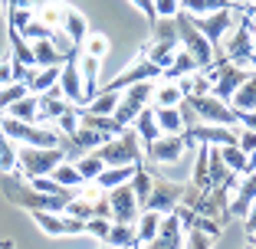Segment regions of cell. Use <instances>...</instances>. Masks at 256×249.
<instances>
[{"label": "cell", "instance_id": "cell-29", "mask_svg": "<svg viewBox=\"0 0 256 249\" xmlns=\"http://www.w3.org/2000/svg\"><path fill=\"white\" fill-rule=\"evenodd\" d=\"M197 59L194 56L188 53V49H178V53H174V59H171V66L164 69V76L161 79H168V82H174V79H181V76H188V72H197Z\"/></svg>", "mask_w": 256, "mask_h": 249}, {"label": "cell", "instance_id": "cell-8", "mask_svg": "<svg viewBox=\"0 0 256 249\" xmlns=\"http://www.w3.org/2000/svg\"><path fill=\"white\" fill-rule=\"evenodd\" d=\"M184 102H188L190 108H194V115L200 121H207V125H224V128H236V112L226 102H220L214 92H207V95H184Z\"/></svg>", "mask_w": 256, "mask_h": 249}, {"label": "cell", "instance_id": "cell-18", "mask_svg": "<svg viewBox=\"0 0 256 249\" xmlns=\"http://www.w3.org/2000/svg\"><path fill=\"white\" fill-rule=\"evenodd\" d=\"M253 200H256V171L246 174V177L236 184V197L230 200L226 213H230V217H236V220H243L250 213V207H253Z\"/></svg>", "mask_w": 256, "mask_h": 249}, {"label": "cell", "instance_id": "cell-53", "mask_svg": "<svg viewBox=\"0 0 256 249\" xmlns=\"http://www.w3.org/2000/svg\"><path fill=\"white\" fill-rule=\"evenodd\" d=\"M250 246H256V236H250Z\"/></svg>", "mask_w": 256, "mask_h": 249}, {"label": "cell", "instance_id": "cell-1", "mask_svg": "<svg viewBox=\"0 0 256 249\" xmlns=\"http://www.w3.org/2000/svg\"><path fill=\"white\" fill-rule=\"evenodd\" d=\"M0 190H4V197H7L10 204L23 207V210H50V213H62L69 204V197H50V194H40L36 187H33L30 181H23V174H0Z\"/></svg>", "mask_w": 256, "mask_h": 249}, {"label": "cell", "instance_id": "cell-11", "mask_svg": "<svg viewBox=\"0 0 256 249\" xmlns=\"http://www.w3.org/2000/svg\"><path fill=\"white\" fill-rule=\"evenodd\" d=\"M234 10H236V7H230V10H214V13H204V16H194V13H190L194 26H197V30H200L207 39H210V46L217 49V53H220V39L234 30Z\"/></svg>", "mask_w": 256, "mask_h": 249}, {"label": "cell", "instance_id": "cell-36", "mask_svg": "<svg viewBox=\"0 0 256 249\" xmlns=\"http://www.w3.org/2000/svg\"><path fill=\"white\" fill-rule=\"evenodd\" d=\"M56 184H62V187H82V174H79V167L72 164V161H62V164L53 167V174H50Z\"/></svg>", "mask_w": 256, "mask_h": 249}, {"label": "cell", "instance_id": "cell-24", "mask_svg": "<svg viewBox=\"0 0 256 249\" xmlns=\"http://www.w3.org/2000/svg\"><path fill=\"white\" fill-rule=\"evenodd\" d=\"M151 43H158V46H171V49H178V46H181V39H178V23H174V16H158V20L151 23Z\"/></svg>", "mask_w": 256, "mask_h": 249}, {"label": "cell", "instance_id": "cell-21", "mask_svg": "<svg viewBox=\"0 0 256 249\" xmlns=\"http://www.w3.org/2000/svg\"><path fill=\"white\" fill-rule=\"evenodd\" d=\"M62 33L69 36L72 46H82L86 36H89V23H86V16L79 13V10L66 7V13H62Z\"/></svg>", "mask_w": 256, "mask_h": 249}, {"label": "cell", "instance_id": "cell-32", "mask_svg": "<svg viewBox=\"0 0 256 249\" xmlns=\"http://www.w3.org/2000/svg\"><path fill=\"white\" fill-rule=\"evenodd\" d=\"M181 10L194 16H204V13H214V10H230V7H240V0H178Z\"/></svg>", "mask_w": 256, "mask_h": 249}, {"label": "cell", "instance_id": "cell-28", "mask_svg": "<svg viewBox=\"0 0 256 249\" xmlns=\"http://www.w3.org/2000/svg\"><path fill=\"white\" fill-rule=\"evenodd\" d=\"M234 105L230 108H236V112H250V108H256V69L250 72L246 79H243V85L234 92V98H230Z\"/></svg>", "mask_w": 256, "mask_h": 249}, {"label": "cell", "instance_id": "cell-25", "mask_svg": "<svg viewBox=\"0 0 256 249\" xmlns=\"http://www.w3.org/2000/svg\"><path fill=\"white\" fill-rule=\"evenodd\" d=\"M132 128L138 131V141H142L144 148H148V144H154V141H158L161 128H158V121H154V105L142 108V115H138V118L132 121Z\"/></svg>", "mask_w": 256, "mask_h": 249}, {"label": "cell", "instance_id": "cell-37", "mask_svg": "<svg viewBox=\"0 0 256 249\" xmlns=\"http://www.w3.org/2000/svg\"><path fill=\"white\" fill-rule=\"evenodd\" d=\"M23 95H30V85L26 82H10V85H0V112L7 115V108L14 102H20Z\"/></svg>", "mask_w": 256, "mask_h": 249}, {"label": "cell", "instance_id": "cell-38", "mask_svg": "<svg viewBox=\"0 0 256 249\" xmlns=\"http://www.w3.org/2000/svg\"><path fill=\"white\" fill-rule=\"evenodd\" d=\"M72 164L79 167V174H82V181H89V184L96 181L98 174H102V167H106V164H102V161H98L92 151H89V154H82V158H76Z\"/></svg>", "mask_w": 256, "mask_h": 249}, {"label": "cell", "instance_id": "cell-46", "mask_svg": "<svg viewBox=\"0 0 256 249\" xmlns=\"http://www.w3.org/2000/svg\"><path fill=\"white\" fill-rule=\"evenodd\" d=\"M151 3H154V16H174L181 10L178 0H151Z\"/></svg>", "mask_w": 256, "mask_h": 249}, {"label": "cell", "instance_id": "cell-45", "mask_svg": "<svg viewBox=\"0 0 256 249\" xmlns=\"http://www.w3.org/2000/svg\"><path fill=\"white\" fill-rule=\"evenodd\" d=\"M236 148H240L243 154H250V151H256V131H250V128H243V131H236Z\"/></svg>", "mask_w": 256, "mask_h": 249}, {"label": "cell", "instance_id": "cell-49", "mask_svg": "<svg viewBox=\"0 0 256 249\" xmlns=\"http://www.w3.org/2000/svg\"><path fill=\"white\" fill-rule=\"evenodd\" d=\"M132 7H138V10H142V13L148 16V23H154V20H158V16H154V3H151V0H132Z\"/></svg>", "mask_w": 256, "mask_h": 249}, {"label": "cell", "instance_id": "cell-52", "mask_svg": "<svg viewBox=\"0 0 256 249\" xmlns=\"http://www.w3.org/2000/svg\"><path fill=\"white\" fill-rule=\"evenodd\" d=\"M0 249H14V240H4V243H0Z\"/></svg>", "mask_w": 256, "mask_h": 249}, {"label": "cell", "instance_id": "cell-54", "mask_svg": "<svg viewBox=\"0 0 256 249\" xmlns=\"http://www.w3.org/2000/svg\"><path fill=\"white\" fill-rule=\"evenodd\" d=\"M0 121H4V112H0Z\"/></svg>", "mask_w": 256, "mask_h": 249}, {"label": "cell", "instance_id": "cell-4", "mask_svg": "<svg viewBox=\"0 0 256 249\" xmlns=\"http://www.w3.org/2000/svg\"><path fill=\"white\" fill-rule=\"evenodd\" d=\"M0 131H4L10 141L33 144V148H60L62 144V138H60L56 128H43V125H36V121H20V118H10V115H4Z\"/></svg>", "mask_w": 256, "mask_h": 249}, {"label": "cell", "instance_id": "cell-17", "mask_svg": "<svg viewBox=\"0 0 256 249\" xmlns=\"http://www.w3.org/2000/svg\"><path fill=\"white\" fill-rule=\"evenodd\" d=\"M188 151V138L184 135H158V141L144 148V158L161 161V164H174L178 158H184Z\"/></svg>", "mask_w": 256, "mask_h": 249}, {"label": "cell", "instance_id": "cell-39", "mask_svg": "<svg viewBox=\"0 0 256 249\" xmlns=\"http://www.w3.org/2000/svg\"><path fill=\"white\" fill-rule=\"evenodd\" d=\"M53 33H56V26H46L43 20H36V16H33V20L20 30V36L26 39V43H30V39L36 43V39H53Z\"/></svg>", "mask_w": 256, "mask_h": 249}, {"label": "cell", "instance_id": "cell-33", "mask_svg": "<svg viewBox=\"0 0 256 249\" xmlns=\"http://www.w3.org/2000/svg\"><path fill=\"white\" fill-rule=\"evenodd\" d=\"M60 72H62V66H43V69H36V72H33V79L26 85H30L33 95H43L46 89L60 85Z\"/></svg>", "mask_w": 256, "mask_h": 249}, {"label": "cell", "instance_id": "cell-55", "mask_svg": "<svg viewBox=\"0 0 256 249\" xmlns=\"http://www.w3.org/2000/svg\"><path fill=\"white\" fill-rule=\"evenodd\" d=\"M250 3H253V7H256V0H250Z\"/></svg>", "mask_w": 256, "mask_h": 249}, {"label": "cell", "instance_id": "cell-48", "mask_svg": "<svg viewBox=\"0 0 256 249\" xmlns=\"http://www.w3.org/2000/svg\"><path fill=\"white\" fill-rule=\"evenodd\" d=\"M16 82L14 79V59H0V85H10Z\"/></svg>", "mask_w": 256, "mask_h": 249}, {"label": "cell", "instance_id": "cell-40", "mask_svg": "<svg viewBox=\"0 0 256 249\" xmlns=\"http://www.w3.org/2000/svg\"><path fill=\"white\" fill-rule=\"evenodd\" d=\"M220 158H224V164L230 167L234 174H243V167H246V154L236 148V144H224V148H217Z\"/></svg>", "mask_w": 256, "mask_h": 249}, {"label": "cell", "instance_id": "cell-5", "mask_svg": "<svg viewBox=\"0 0 256 249\" xmlns=\"http://www.w3.org/2000/svg\"><path fill=\"white\" fill-rule=\"evenodd\" d=\"M66 161V151L62 148H33V144H20V151H16V167L26 181L33 177H46V174H53L56 164Z\"/></svg>", "mask_w": 256, "mask_h": 249}, {"label": "cell", "instance_id": "cell-26", "mask_svg": "<svg viewBox=\"0 0 256 249\" xmlns=\"http://www.w3.org/2000/svg\"><path fill=\"white\" fill-rule=\"evenodd\" d=\"M154 121H158L161 135H181L184 131V118L178 105H154Z\"/></svg>", "mask_w": 256, "mask_h": 249}, {"label": "cell", "instance_id": "cell-43", "mask_svg": "<svg viewBox=\"0 0 256 249\" xmlns=\"http://www.w3.org/2000/svg\"><path fill=\"white\" fill-rule=\"evenodd\" d=\"M108 230H112V220H106V217H92V220H86V233L98 236V240H102V243H106Z\"/></svg>", "mask_w": 256, "mask_h": 249}, {"label": "cell", "instance_id": "cell-47", "mask_svg": "<svg viewBox=\"0 0 256 249\" xmlns=\"http://www.w3.org/2000/svg\"><path fill=\"white\" fill-rule=\"evenodd\" d=\"M234 112H236V108H234ZM236 125L256 131V108H250V112H236Z\"/></svg>", "mask_w": 256, "mask_h": 249}, {"label": "cell", "instance_id": "cell-3", "mask_svg": "<svg viewBox=\"0 0 256 249\" xmlns=\"http://www.w3.org/2000/svg\"><path fill=\"white\" fill-rule=\"evenodd\" d=\"M174 23H178V39H181V49H188V53L197 59V66H200V69H210L214 62H217V49H214L210 39H207L194 26L190 13H188V10H178V13H174Z\"/></svg>", "mask_w": 256, "mask_h": 249}, {"label": "cell", "instance_id": "cell-20", "mask_svg": "<svg viewBox=\"0 0 256 249\" xmlns=\"http://www.w3.org/2000/svg\"><path fill=\"white\" fill-rule=\"evenodd\" d=\"M72 49V46H69ZM69 49H62V46H56L53 39H36L33 43V59H36V69L43 66H62L69 56Z\"/></svg>", "mask_w": 256, "mask_h": 249}, {"label": "cell", "instance_id": "cell-30", "mask_svg": "<svg viewBox=\"0 0 256 249\" xmlns=\"http://www.w3.org/2000/svg\"><path fill=\"white\" fill-rule=\"evenodd\" d=\"M132 171H135V164H125V167H102V174H98L92 184H96L98 190H112V187H118V184L132 181Z\"/></svg>", "mask_w": 256, "mask_h": 249}, {"label": "cell", "instance_id": "cell-22", "mask_svg": "<svg viewBox=\"0 0 256 249\" xmlns=\"http://www.w3.org/2000/svg\"><path fill=\"white\" fill-rule=\"evenodd\" d=\"M98 69H102V59L96 56H79V72H82V98L89 102L92 95L98 92Z\"/></svg>", "mask_w": 256, "mask_h": 249}, {"label": "cell", "instance_id": "cell-31", "mask_svg": "<svg viewBox=\"0 0 256 249\" xmlns=\"http://www.w3.org/2000/svg\"><path fill=\"white\" fill-rule=\"evenodd\" d=\"M106 246L108 249H132V246H138L135 227H132V223H112V230H108V236H106Z\"/></svg>", "mask_w": 256, "mask_h": 249}, {"label": "cell", "instance_id": "cell-50", "mask_svg": "<svg viewBox=\"0 0 256 249\" xmlns=\"http://www.w3.org/2000/svg\"><path fill=\"white\" fill-rule=\"evenodd\" d=\"M243 230H246V236H256V200L250 207V213L243 217Z\"/></svg>", "mask_w": 256, "mask_h": 249}, {"label": "cell", "instance_id": "cell-9", "mask_svg": "<svg viewBox=\"0 0 256 249\" xmlns=\"http://www.w3.org/2000/svg\"><path fill=\"white\" fill-rule=\"evenodd\" d=\"M79 56H82V46H72L62 62V72H60V92L69 105H86L82 98V72H79Z\"/></svg>", "mask_w": 256, "mask_h": 249}, {"label": "cell", "instance_id": "cell-44", "mask_svg": "<svg viewBox=\"0 0 256 249\" xmlns=\"http://www.w3.org/2000/svg\"><path fill=\"white\" fill-rule=\"evenodd\" d=\"M214 236L200 233V230H188V243H184V249H210Z\"/></svg>", "mask_w": 256, "mask_h": 249}, {"label": "cell", "instance_id": "cell-14", "mask_svg": "<svg viewBox=\"0 0 256 249\" xmlns=\"http://www.w3.org/2000/svg\"><path fill=\"white\" fill-rule=\"evenodd\" d=\"M144 79H151V82H154V79H161V69L154 66V62H151L144 53H138V59L132 62L128 69H122L112 82H106V89L108 92H122V89H128V85H135V82H144Z\"/></svg>", "mask_w": 256, "mask_h": 249}, {"label": "cell", "instance_id": "cell-35", "mask_svg": "<svg viewBox=\"0 0 256 249\" xmlns=\"http://www.w3.org/2000/svg\"><path fill=\"white\" fill-rule=\"evenodd\" d=\"M154 105H181L184 102V92L178 82H158L154 85V95H151Z\"/></svg>", "mask_w": 256, "mask_h": 249}, {"label": "cell", "instance_id": "cell-34", "mask_svg": "<svg viewBox=\"0 0 256 249\" xmlns=\"http://www.w3.org/2000/svg\"><path fill=\"white\" fill-rule=\"evenodd\" d=\"M10 118H20V121H40V95H23L20 102H14V105L7 108Z\"/></svg>", "mask_w": 256, "mask_h": 249}, {"label": "cell", "instance_id": "cell-27", "mask_svg": "<svg viewBox=\"0 0 256 249\" xmlns=\"http://www.w3.org/2000/svg\"><path fill=\"white\" fill-rule=\"evenodd\" d=\"M161 220H164V213H158V210H142V213H138V220H135L138 246H144L148 240H154V233L161 230Z\"/></svg>", "mask_w": 256, "mask_h": 249}, {"label": "cell", "instance_id": "cell-51", "mask_svg": "<svg viewBox=\"0 0 256 249\" xmlns=\"http://www.w3.org/2000/svg\"><path fill=\"white\" fill-rule=\"evenodd\" d=\"M256 171V151H250L246 154V167H243V174H253Z\"/></svg>", "mask_w": 256, "mask_h": 249}, {"label": "cell", "instance_id": "cell-2", "mask_svg": "<svg viewBox=\"0 0 256 249\" xmlns=\"http://www.w3.org/2000/svg\"><path fill=\"white\" fill-rule=\"evenodd\" d=\"M98 161L106 167H125V164H138V161H144V151H142V141H138V131L128 125V128H122L115 138H108L106 144H98L96 151Z\"/></svg>", "mask_w": 256, "mask_h": 249}, {"label": "cell", "instance_id": "cell-6", "mask_svg": "<svg viewBox=\"0 0 256 249\" xmlns=\"http://www.w3.org/2000/svg\"><path fill=\"white\" fill-rule=\"evenodd\" d=\"M151 95H154V82L151 79H144V82H135V85H128V89H122L118 95V105H115V121H118L122 128H128L132 121L142 115V108L151 105Z\"/></svg>", "mask_w": 256, "mask_h": 249}, {"label": "cell", "instance_id": "cell-13", "mask_svg": "<svg viewBox=\"0 0 256 249\" xmlns=\"http://www.w3.org/2000/svg\"><path fill=\"white\" fill-rule=\"evenodd\" d=\"M108 194V210H112V223H132L135 227L138 220V200H135V190H132V184H118V187L106 190Z\"/></svg>", "mask_w": 256, "mask_h": 249}, {"label": "cell", "instance_id": "cell-23", "mask_svg": "<svg viewBox=\"0 0 256 249\" xmlns=\"http://www.w3.org/2000/svg\"><path fill=\"white\" fill-rule=\"evenodd\" d=\"M132 190H135V200H138V207H144V200H148V194H151V187H154V171H151L144 161H138L135 164V171H132Z\"/></svg>", "mask_w": 256, "mask_h": 249}, {"label": "cell", "instance_id": "cell-56", "mask_svg": "<svg viewBox=\"0 0 256 249\" xmlns=\"http://www.w3.org/2000/svg\"><path fill=\"white\" fill-rule=\"evenodd\" d=\"M132 249H138V246H132Z\"/></svg>", "mask_w": 256, "mask_h": 249}, {"label": "cell", "instance_id": "cell-15", "mask_svg": "<svg viewBox=\"0 0 256 249\" xmlns=\"http://www.w3.org/2000/svg\"><path fill=\"white\" fill-rule=\"evenodd\" d=\"M33 220H36V227L43 230L46 236H76V233H86V220H76V217H69V213L33 210Z\"/></svg>", "mask_w": 256, "mask_h": 249}, {"label": "cell", "instance_id": "cell-12", "mask_svg": "<svg viewBox=\"0 0 256 249\" xmlns=\"http://www.w3.org/2000/svg\"><path fill=\"white\" fill-rule=\"evenodd\" d=\"M217 79H214V95L220 98V102H226L230 105V98H234V92L243 85V79L250 76L243 66H236V62H226L224 56H217Z\"/></svg>", "mask_w": 256, "mask_h": 249}, {"label": "cell", "instance_id": "cell-10", "mask_svg": "<svg viewBox=\"0 0 256 249\" xmlns=\"http://www.w3.org/2000/svg\"><path fill=\"white\" fill-rule=\"evenodd\" d=\"M181 197H184V184H171L168 177L154 174V187H151L148 200H144L142 210H158V213H174L181 207Z\"/></svg>", "mask_w": 256, "mask_h": 249}, {"label": "cell", "instance_id": "cell-7", "mask_svg": "<svg viewBox=\"0 0 256 249\" xmlns=\"http://www.w3.org/2000/svg\"><path fill=\"white\" fill-rule=\"evenodd\" d=\"M253 30H256V23H253V16L246 13V7H243L240 10V26H234V36L226 39V46H220V56H224L226 62H236V66L250 62V56L256 53Z\"/></svg>", "mask_w": 256, "mask_h": 249}, {"label": "cell", "instance_id": "cell-41", "mask_svg": "<svg viewBox=\"0 0 256 249\" xmlns=\"http://www.w3.org/2000/svg\"><path fill=\"white\" fill-rule=\"evenodd\" d=\"M7 171H16V148L4 131H0V174Z\"/></svg>", "mask_w": 256, "mask_h": 249}, {"label": "cell", "instance_id": "cell-57", "mask_svg": "<svg viewBox=\"0 0 256 249\" xmlns=\"http://www.w3.org/2000/svg\"><path fill=\"white\" fill-rule=\"evenodd\" d=\"M106 249H108V246H106Z\"/></svg>", "mask_w": 256, "mask_h": 249}, {"label": "cell", "instance_id": "cell-16", "mask_svg": "<svg viewBox=\"0 0 256 249\" xmlns=\"http://www.w3.org/2000/svg\"><path fill=\"white\" fill-rule=\"evenodd\" d=\"M138 249H184V227H181V220H178V213H164L154 240H148Z\"/></svg>", "mask_w": 256, "mask_h": 249}, {"label": "cell", "instance_id": "cell-42", "mask_svg": "<svg viewBox=\"0 0 256 249\" xmlns=\"http://www.w3.org/2000/svg\"><path fill=\"white\" fill-rule=\"evenodd\" d=\"M82 53H86V56H96V59H106L108 39L102 36V33H92V30H89V36H86V43H82Z\"/></svg>", "mask_w": 256, "mask_h": 249}, {"label": "cell", "instance_id": "cell-19", "mask_svg": "<svg viewBox=\"0 0 256 249\" xmlns=\"http://www.w3.org/2000/svg\"><path fill=\"white\" fill-rule=\"evenodd\" d=\"M69 108H72V105L62 98L60 85H53V89H46L43 95H40V121H56L60 115H66Z\"/></svg>", "mask_w": 256, "mask_h": 249}]
</instances>
